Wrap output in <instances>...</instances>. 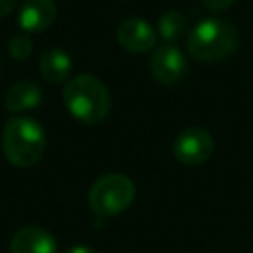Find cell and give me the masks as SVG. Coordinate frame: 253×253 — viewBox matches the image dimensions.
<instances>
[{"label": "cell", "instance_id": "15", "mask_svg": "<svg viewBox=\"0 0 253 253\" xmlns=\"http://www.w3.org/2000/svg\"><path fill=\"white\" fill-rule=\"evenodd\" d=\"M18 0H0V18H6L14 8H16Z\"/></svg>", "mask_w": 253, "mask_h": 253}, {"label": "cell", "instance_id": "4", "mask_svg": "<svg viewBox=\"0 0 253 253\" xmlns=\"http://www.w3.org/2000/svg\"><path fill=\"white\" fill-rule=\"evenodd\" d=\"M134 200V184L121 172L101 176L89 190V206L99 217H113L125 211Z\"/></svg>", "mask_w": 253, "mask_h": 253}, {"label": "cell", "instance_id": "12", "mask_svg": "<svg viewBox=\"0 0 253 253\" xmlns=\"http://www.w3.org/2000/svg\"><path fill=\"white\" fill-rule=\"evenodd\" d=\"M184 30H186V20L180 12H164L158 20V34L168 43L180 40Z\"/></svg>", "mask_w": 253, "mask_h": 253}, {"label": "cell", "instance_id": "13", "mask_svg": "<svg viewBox=\"0 0 253 253\" xmlns=\"http://www.w3.org/2000/svg\"><path fill=\"white\" fill-rule=\"evenodd\" d=\"M32 49H34V43L30 40L28 34H14L8 42V51L14 59H28L32 55Z\"/></svg>", "mask_w": 253, "mask_h": 253}, {"label": "cell", "instance_id": "3", "mask_svg": "<svg viewBox=\"0 0 253 253\" xmlns=\"http://www.w3.org/2000/svg\"><path fill=\"white\" fill-rule=\"evenodd\" d=\"M237 47V32L223 20H202L188 36V51L198 61H219Z\"/></svg>", "mask_w": 253, "mask_h": 253}, {"label": "cell", "instance_id": "11", "mask_svg": "<svg viewBox=\"0 0 253 253\" xmlns=\"http://www.w3.org/2000/svg\"><path fill=\"white\" fill-rule=\"evenodd\" d=\"M69 71H71V57L67 55V51H63L59 47H51L42 53L40 73L43 75V79H47L51 83H59L69 77Z\"/></svg>", "mask_w": 253, "mask_h": 253}, {"label": "cell", "instance_id": "9", "mask_svg": "<svg viewBox=\"0 0 253 253\" xmlns=\"http://www.w3.org/2000/svg\"><path fill=\"white\" fill-rule=\"evenodd\" d=\"M10 253H57V241L47 229L30 225L14 233Z\"/></svg>", "mask_w": 253, "mask_h": 253}, {"label": "cell", "instance_id": "1", "mask_svg": "<svg viewBox=\"0 0 253 253\" xmlns=\"http://www.w3.org/2000/svg\"><path fill=\"white\" fill-rule=\"evenodd\" d=\"M63 105L77 121L97 125L105 121L111 111V95L99 77L81 73L67 79L63 87Z\"/></svg>", "mask_w": 253, "mask_h": 253}, {"label": "cell", "instance_id": "10", "mask_svg": "<svg viewBox=\"0 0 253 253\" xmlns=\"http://www.w3.org/2000/svg\"><path fill=\"white\" fill-rule=\"evenodd\" d=\"M40 103H42V89L38 87V83L30 79H22L14 83L6 91V97H4V107L10 113H22V111L36 109Z\"/></svg>", "mask_w": 253, "mask_h": 253}, {"label": "cell", "instance_id": "5", "mask_svg": "<svg viewBox=\"0 0 253 253\" xmlns=\"http://www.w3.org/2000/svg\"><path fill=\"white\" fill-rule=\"evenodd\" d=\"M213 136L202 128V126H188L184 128L172 144V152L178 162L188 164V166H198L210 160L213 154Z\"/></svg>", "mask_w": 253, "mask_h": 253}, {"label": "cell", "instance_id": "2", "mask_svg": "<svg viewBox=\"0 0 253 253\" xmlns=\"http://www.w3.org/2000/svg\"><path fill=\"white\" fill-rule=\"evenodd\" d=\"M45 150L43 126L30 117H12L2 130V152L14 166L28 168L40 162Z\"/></svg>", "mask_w": 253, "mask_h": 253}, {"label": "cell", "instance_id": "6", "mask_svg": "<svg viewBox=\"0 0 253 253\" xmlns=\"http://www.w3.org/2000/svg\"><path fill=\"white\" fill-rule=\"evenodd\" d=\"M152 77L162 85H174L184 79L188 71V61L184 53L174 43H164L156 47L150 55Z\"/></svg>", "mask_w": 253, "mask_h": 253}, {"label": "cell", "instance_id": "8", "mask_svg": "<svg viewBox=\"0 0 253 253\" xmlns=\"http://www.w3.org/2000/svg\"><path fill=\"white\" fill-rule=\"evenodd\" d=\"M57 18V6L53 0H24L18 12V24L24 32H43Z\"/></svg>", "mask_w": 253, "mask_h": 253}, {"label": "cell", "instance_id": "7", "mask_svg": "<svg viewBox=\"0 0 253 253\" xmlns=\"http://www.w3.org/2000/svg\"><path fill=\"white\" fill-rule=\"evenodd\" d=\"M117 40L130 53H144L156 43V30L142 18H126L117 28Z\"/></svg>", "mask_w": 253, "mask_h": 253}, {"label": "cell", "instance_id": "14", "mask_svg": "<svg viewBox=\"0 0 253 253\" xmlns=\"http://www.w3.org/2000/svg\"><path fill=\"white\" fill-rule=\"evenodd\" d=\"M235 0H202V4L211 10V12H221V10H227Z\"/></svg>", "mask_w": 253, "mask_h": 253}, {"label": "cell", "instance_id": "17", "mask_svg": "<svg viewBox=\"0 0 253 253\" xmlns=\"http://www.w3.org/2000/svg\"><path fill=\"white\" fill-rule=\"evenodd\" d=\"M0 73H2V63H0Z\"/></svg>", "mask_w": 253, "mask_h": 253}, {"label": "cell", "instance_id": "16", "mask_svg": "<svg viewBox=\"0 0 253 253\" xmlns=\"http://www.w3.org/2000/svg\"><path fill=\"white\" fill-rule=\"evenodd\" d=\"M65 253H97V251L93 247H89V245H73Z\"/></svg>", "mask_w": 253, "mask_h": 253}]
</instances>
